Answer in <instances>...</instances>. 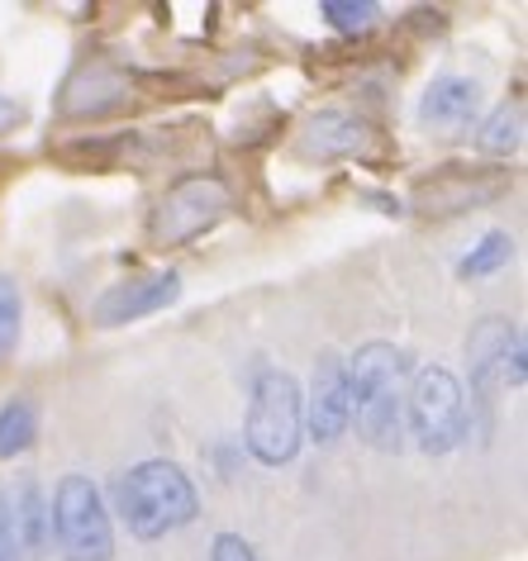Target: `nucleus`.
I'll list each match as a JSON object with an SVG mask.
<instances>
[{"label": "nucleus", "instance_id": "1", "mask_svg": "<svg viewBox=\"0 0 528 561\" xmlns=\"http://www.w3.org/2000/svg\"><path fill=\"white\" fill-rule=\"evenodd\" d=\"M414 362L395 343H363L347 362V424H357L371 453L405 447V390Z\"/></svg>", "mask_w": 528, "mask_h": 561}, {"label": "nucleus", "instance_id": "2", "mask_svg": "<svg viewBox=\"0 0 528 561\" xmlns=\"http://www.w3.org/2000/svg\"><path fill=\"white\" fill-rule=\"evenodd\" d=\"M110 500H115V514L129 524V533L144 542H158L167 533L196 524L200 514V495L191 476L167 457H148L129 467L110 490Z\"/></svg>", "mask_w": 528, "mask_h": 561}, {"label": "nucleus", "instance_id": "3", "mask_svg": "<svg viewBox=\"0 0 528 561\" xmlns=\"http://www.w3.org/2000/svg\"><path fill=\"white\" fill-rule=\"evenodd\" d=\"M305 443V396L300 381L282 367H262L253 376V404H248L243 447L257 467H290Z\"/></svg>", "mask_w": 528, "mask_h": 561}, {"label": "nucleus", "instance_id": "4", "mask_svg": "<svg viewBox=\"0 0 528 561\" xmlns=\"http://www.w3.org/2000/svg\"><path fill=\"white\" fill-rule=\"evenodd\" d=\"M467 433H471V419H467L462 381L443 362L414 367L405 390V438H414L424 457H452L467 443Z\"/></svg>", "mask_w": 528, "mask_h": 561}, {"label": "nucleus", "instance_id": "5", "mask_svg": "<svg viewBox=\"0 0 528 561\" xmlns=\"http://www.w3.org/2000/svg\"><path fill=\"white\" fill-rule=\"evenodd\" d=\"M48 533L58 538L62 561H110L115 557V528L101 485L81 471H67L48 504Z\"/></svg>", "mask_w": 528, "mask_h": 561}, {"label": "nucleus", "instance_id": "6", "mask_svg": "<svg viewBox=\"0 0 528 561\" xmlns=\"http://www.w3.org/2000/svg\"><path fill=\"white\" fill-rule=\"evenodd\" d=\"M233 209V191L225 176L215 172H191L172 181L167 195L152 209V243L158 248H186L200 233H210L219 219Z\"/></svg>", "mask_w": 528, "mask_h": 561}, {"label": "nucleus", "instance_id": "7", "mask_svg": "<svg viewBox=\"0 0 528 561\" xmlns=\"http://www.w3.org/2000/svg\"><path fill=\"white\" fill-rule=\"evenodd\" d=\"M467 362H471V386L477 396L485 400L491 390H524L528 381V347H524V333L514 319H481L477 329L467 333Z\"/></svg>", "mask_w": 528, "mask_h": 561}, {"label": "nucleus", "instance_id": "8", "mask_svg": "<svg viewBox=\"0 0 528 561\" xmlns=\"http://www.w3.org/2000/svg\"><path fill=\"white\" fill-rule=\"evenodd\" d=\"M182 300V276L176 272H144V276H129V280H115L95 296L91 314L95 324L105 329H119V324H134V319H148L167 310V305Z\"/></svg>", "mask_w": 528, "mask_h": 561}, {"label": "nucleus", "instance_id": "9", "mask_svg": "<svg viewBox=\"0 0 528 561\" xmlns=\"http://www.w3.org/2000/svg\"><path fill=\"white\" fill-rule=\"evenodd\" d=\"M347 428V362L338 353H319L310 396H305V433L319 447H333Z\"/></svg>", "mask_w": 528, "mask_h": 561}, {"label": "nucleus", "instance_id": "10", "mask_svg": "<svg viewBox=\"0 0 528 561\" xmlns=\"http://www.w3.org/2000/svg\"><path fill=\"white\" fill-rule=\"evenodd\" d=\"M500 191H505V176L467 172V167H443V172L424 176L420 186H414V209L448 219V215H467V209L495 201Z\"/></svg>", "mask_w": 528, "mask_h": 561}, {"label": "nucleus", "instance_id": "11", "mask_svg": "<svg viewBox=\"0 0 528 561\" xmlns=\"http://www.w3.org/2000/svg\"><path fill=\"white\" fill-rule=\"evenodd\" d=\"M134 101V87L119 67H105V62H91L67 81L62 91V115L72 119H95V115H110V110L129 105Z\"/></svg>", "mask_w": 528, "mask_h": 561}, {"label": "nucleus", "instance_id": "12", "mask_svg": "<svg viewBox=\"0 0 528 561\" xmlns=\"http://www.w3.org/2000/svg\"><path fill=\"white\" fill-rule=\"evenodd\" d=\"M481 115V81L471 77H457V72H443L428 81L424 101H420V124L424 129H471V119Z\"/></svg>", "mask_w": 528, "mask_h": 561}, {"label": "nucleus", "instance_id": "13", "mask_svg": "<svg viewBox=\"0 0 528 561\" xmlns=\"http://www.w3.org/2000/svg\"><path fill=\"white\" fill-rule=\"evenodd\" d=\"M367 119L363 115H347V110H319V115L305 124L300 134V152L314 162H338V158H357L367 148Z\"/></svg>", "mask_w": 528, "mask_h": 561}, {"label": "nucleus", "instance_id": "14", "mask_svg": "<svg viewBox=\"0 0 528 561\" xmlns=\"http://www.w3.org/2000/svg\"><path fill=\"white\" fill-rule=\"evenodd\" d=\"M10 514H15V533H20V552L24 557H44L48 552V500L44 485L34 476H24L15 500H10Z\"/></svg>", "mask_w": 528, "mask_h": 561}, {"label": "nucleus", "instance_id": "15", "mask_svg": "<svg viewBox=\"0 0 528 561\" xmlns=\"http://www.w3.org/2000/svg\"><path fill=\"white\" fill-rule=\"evenodd\" d=\"M38 438V404L30 396H15L0 404V461H15Z\"/></svg>", "mask_w": 528, "mask_h": 561}, {"label": "nucleus", "instance_id": "16", "mask_svg": "<svg viewBox=\"0 0 528 561\" xmlns=\"http://www.w3.org/2000/svg\"><path fill=\"white\" fill-rule=\"evenodd\" d=\"M519 144H524V105L505 101L491 119L481 124L477 148L485 152V158H509V152H519Z\"/></svg>", "mask_w": 528, "mask_h": 561}, {"label": "nucleus", "instance_id": "17", "mask_svg": "<svg viewBox=\"0 0 528 561\" xmlns=\"http://www.w3.org/2000/svg\"><path fill=\"white\" fill-rule=\"evenodd\" d=\"M514 257V238L505 233V229H491L481 238L477 248L467 252L462 262H457V276H491V272H500Z\"/></svg>", "mask_w": 528, "mask_h": 561}, {"label": "nucleus", "instance_id": "18", "mask_svg": "<svg viewBox=\"0 0 528 561\" xmlns=\"http://www.w3.org/2000/svg\"><path fill=\"white\" fill-rule=\"evenodd\" d=\"M319 15H324L333 30H343V34H367L371 24L381 20V5H371V0H324Z\"/></svg>", "mask_w": 528, "mask_h": 561}, {"label": "nucleus", "instance_id": "19", "mask_svg": "<svg viewBox=\"0 0 528 561\" xmlns=\"http://www.w3.org/2000/svg\"><path fill=\"white\" fill-rule=\"evenodd\" d=\"M20 324H24V296L10 276H0V362L15 353L20 343Z\"/></svg>", "mask_w": 528, "mask_h": 561}, {"label": "nucleus", "instance_id": "20", "mask_svg": "<svg viewBox=\"0 0 528 561\" xmlns=\"http://www.w3.org/2000/svg\"><path fill=\"white\" fill-rule=\"evenodd\" d=\"M210 561H257V552L243 533H219L210 542Z\"/></svg>", "mask_w": 528, "mask_h": 561}, {"label": "nucleus", "instance_id": "21", "mask_svg": "<svg viewBox=\"0 0 528 561\" xmlns=\"http://www.w3.org/2000/svg\"><path fill=\"white\" fill-rule=\"evenodd\" d=\"M0 561H24L20 533H15V514H10V495H5V490H0Z\"/></svg>", "mask_w": 528, "mask_h": 561}, {"label": "nucleus", "instance_id": "22", "mask_svg": "<svg viewBox=\"0 0 528 561\" xmlns=\"http://www.w3.org/2000/svg\"><path fill=\"white\" fill-rule=\"evenodd\" d=\"M24 119H30V110H24V101H15V95H5V91H0V134L20 129Z\"/></svg>", "mask_w": 528, "mask_h": 561}]
</instances>
